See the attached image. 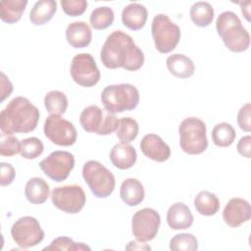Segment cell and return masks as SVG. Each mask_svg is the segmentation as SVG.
Listing matches in <instances>:
<instances>
[{
	"label": "cell",
	"mask_w": 251,
	"mask_h": 251,
	"mask_svg": "<svg viewBox=\"0 0 251 251\" xmlns=\"http://www.w3.org/2000/svg\"><path fill=\"white\" fill-rule=\"evenodd\" d=\"M100 59L108 69L123 68L134 72L143 66L144 54L130 35L122 30H115L106 38Z\"/></svg>",
	"instance_id": "cell-1"
},
{
	"label": "cell",
	"mask_w": 251,
	"mask_h": 251,
	"mask_svg": "<svg viewBox=\"0 0 251 251\" xmlns=\"http://www.w3.org/2000/svg\"><path fill=\"white\" fill-rule=\"evenodd\" d=\"M40 113L27 98L18 96L13 98L0 113V127L8 134L27 133L34 130L39 121Z\"/></svg>",
	"instance_id": "cell-2"
},
{
	"label": "cell",
	"mask_w": 251,
	"mask_h": 251,
	"mask_svg": "<svg viewBox=\"0 0 251 251\" xmlns=\"http://www.w3.org/2000/svg\"><path fill=\"white\" fill-rule=\"evenodd\" d=\"M216 28L224 44L231 52L240 53L249 48V32L235 13L225 11L220 14L216 21Z\"/></svg>",
	"instance_id": "cell-3"
},
{
	"label": "cell",
	"mask_w": 251,
	"mask_h": 251,
	"mask_svg": "<svg viewBox=\"0 0 251 251\" xmlns=\"http://www.w3.org/2000/svg\"><path fill=\"white\" fill-rule=\"evenodd\" d=\"M101 102L113 114L131 111L139 103V92L129 83L108 85L101 93Z\"/></svg>",
	"instance_id": "cell-4"
},
{
	"label": "cell",
	"mask_w": 251,
	"mask_h": 251,
	"mask_svg": "<svg viewBox=\"0 0 251 251\" xmlns=\"http://www.w3.org/2000/svg\"><path fill=\"white\" fill-rule=\"evenodd\" d=\"M205 123L196 117L184 119L179 126V145L183 152L188 155L203 153L208 147Z\"/></svg>",
	"instance_id": "cell-5"
},
{
	"label": "cell",
	"mask_w": 251,
	"mask_h": 251,
	"mask_svg": "<svg viewBox=\"0 0 251 251\" xmlns=\"http://www.w3.org/2000/svg\"><path fill=\"white\" fill-rule=\"evenodd\" d=\"M82 177L94 196L98 198H106L114 191L116 184L114 175L98 161L90 160L83 165Z\"/></svg>",
	"instance_id": "cell-6"
},
{
	"label": "cell",
	"mask_w": 251,
	"mask_h": 251,
	"mask_svg": "<svg viewBox=\"0 0 251 251\" xmlns=\"http://www.w3.org/2000/svg\"><path fill=\"white\" fill-rule=\"evenodd\" d=\"M79 123L85 131L98 135H109L116 131L119 126L115 114L96 105H90L82 110Z\"/></svg>",
	"instance_id": "cell-7"
},
{
	"label": "cell",
	"mask_w": 251,
	"mask_h": 251,
	"mask_svg": "<svg viewBox=\"0 0 251 251\" xmlns=\"http://www.w3.org/2000/svg\"><path fill=\"white\" fill-rule=\"evenodd\" d=\"M151 32L156 49L164 54L172 52L180 39V28L165 14L153 18Z\"/></svg>",
	"instance_id": "cell-8"
},
{
	"label": "cell",
	"mask_w": 251,
	"mask_h": 251,
	"mask_svg": "<svg viewBox=\"0 0 251 251\" xmlns=\"http://www.w3.org/2000/svg\"><path fill=\"white\" fill-rule=\"evenodd\" d=\"M11 235L19 246L26 249L39 244L44 238V231L36 218L25 216L13 224Z\"/></svg>",
	"instance_id": "cell-9"
},
{
	"label": "cell",
	"mask_w": 251,
	"mask_h": 251,
	"mask_svg": "<svg viewBox=\"0 0 251 251\" xmlns=\"http://www.w3.org/2000/svg\"><path fill=\"white\" fill-rule=\"evenodd\" d=\"M51 200L57 209L67 214H77L84 207L86 196L81 186L70 184L54 188Z\"/></svg>",
	"instance_id": "cell-10"
},
{
	"label": "cell",
	"mask_w": 251,
	"mask_h": 251,
	"mask_svg": "<svg viewBox=\"0 0 251 251\" xmlns=\"http://www.w3.org/2000/svg\"><path fill=\"white\" fill-rule=\"evenodd\" d=\"M70 72L73 80L83 87L94 86L101 77L94 58L88 53L76 54L72 60Z\"/></svg>",
	"instance_id": "cell-11"
},
{
	"label": "cell",
	"mask_w": 251,
	"mask_h": 251,
	"mask_svg": "<svg viewBox=\"0 0 251 251\" xmlns=\"http://www.w3.org/2000/svg\"><path fill=\"white\" fill-rule=\"evenodd\" d=\"M45 136L59 146L73 145L77 136V131L73 123L59 115H49L43 126Z\"/></svg>",
	"instance_id": "cell-12"
},
{
	"label": "cell",
	"mask_w": 251,
	"mask_h": 251,
	"mask_svg": "<svg viewBox=\"0 0 251 251\" xmlns=\"http://www.w3.org/2000/svg\"><path fill=\"white\" fill-rule=\"evenodd\" d=\"M161 225L159 213L152 208L137 211L131 220V231L139 242H147L155 238Z\"/></svg>",
	"instance_id": "cell-13"
},
{
	"label": "cell",
	"mask_w": 251,
	"mask_h": 251,
	"mask_svg": "<svg viewBox=\"0 0 251 251\" xmlns=\"http://www.w3.org/2000/svg\"><path fill=\"white\" fill-rule=\"evenodd\" d=\"M39 167L42 172L52 180L60 182L68 178L75 167V157L68 151L57 150L44 158Z\"/></svg>",
	"instance_id": "cell-14"
},
{
	"label": "cell",
	"mask_w": 251,
	"mask_h": 251,
	"mask_svg": "<svg viewBox=\"0 0 251 251\" xmlns=\"http://www.w3.org/2000/svg\"><path fill=\"white\" fill-rule=\"evenodd\" d=\"M251 208L247 200L235 197L231 198L223 211V219L230 227H237L250 220Z\"/></svg>",
	"instance_id": "cell-15"
},
{
	"label": "cell",
	"mask_w": 251,
	"mask_h": 251,
	"mask_svg": "<svg viewBox=\"0 0 251 251\" xmlns=\"http://www.w3.org/2000/svg\"><path fill=\"white\" fill-rule=\"evenodd\" d=\"M140 150L149 159L156 162H165L171 156L169 145L157 134L148 133L140 141Z\"/></svg>",
	"instance_id": "cell-16"
},
{
	"label": "cell",
	"mask_w": 251,
	"mask_h": 251,
	"mask_svg": "<svg viewBox=\"0 0 251 251\" xmlns=\"http://www.w3.org/2000/svg\"><path fill=\"white\" fill-rule=\"evenodd\" d=\"M167 223L172 229H186L193 224V215L184 203L176 202L168 209Z\"/></svg>",
	"instance_id": "cell-17"
},
{
	"label": "cell",
	"mask_w": 251,
	"mask_h": 251,
	"mask_svg": "<svg viewBox=\"0 0 251 251\" xmlns=\"http://www.w3.org/2000/svg\"><path fill=\"white\" fill-rule=\"evenodd\" d=\"M109 158L112 164L120 170H127L133 167L137 160V154L129 143L120 142L113 146Z\"/></svg>",
	"instance_id": "cell-18"
},
{
	"label": "cell",
	"mask_w": 251,
	"mask_h": 251,
	"mask_svg": "<svg viewBox=\"0 0 251 251\" xmlns=\"http://www.w3.org/2000/svg\"><path fill=\"white\" fill-rule=\"evenodd\" d=\"M66 39L74 48H84L91 42L92 31L86 23L74 22L66 28Z\"/></svg>",
	"instance_id": "cell-19"
},
{
	"label": "cell",
	"mask_w": 251,
	"mask_h": 251,
	"mask_svg": "<svg viewBox=\"0 0 251 251\" xmlns=\"http://www.w3.org/2000/svg\"><path fill=\"white\" fill-rule=\"evenodd\" d=\"M148 12L145 6L139 3H129L122 12V22L131 30L141 29L147 21Z\"/></svg>",
	"instance_id": "cell-20"
},
{
	"label": "cell",
	"mask_w": 251,
	"mask_h": 251,
	"mask_svg": "<svg viewBox=\"0 0 251 251\" xmlns=\"http://www.w3.org/2000/svg\"><path fill=\"white\" fill-rule=\"evenodd\" d=\"M120 196L127 206H137L143 201L145 196L143 184L136 178H126L121 184Z\"/></svg>",
	"instance_id": "cell-21"
},
{
	"label": "cell",
	"mask_w": 251,
	"mask_h": 251,
	"mask_svg": "<svg viewBox=\"0 0 251 251\" xmlns=\"http://www.w3.org/2000/svg\"><path fill=\"white\" fill-rule=\"evenodd\" d=\"M166 65L169 72L178 78H188L195 72V66L192 60L179 53L169 56L166 60Z\"/></svg>",
	"instance_id": "cell-22"
},
{
	"label": "cell",
	"mask_w": 251,
	"mask_h": 251,
	"mask_svg": "<svg viewBox=\"0 0 251 251\" xmlns=\"http://www.w3.org/2000/svg\"><path fill=\"white\" fill-rule=\"evenodd\" d=\"M49 184L41 177H32L27 180L25 187V195L31 204H43L49 197Z\"/></svg>",
	"instance_id": "cell-23"
},
{
	"label": "cell",
	"mask_w": 251,
	"mask_h": 251,
	"mask_svg": "<svg viewBox=\"0 0 251 251\" xmlns=\"http://www.w3.org/2000/svg\"><path fill=\"white\" fill-rule=\"evenodd\" d=\"M56 10L57 3L54 0L37 1L29 13V20L34 25H45L53 18Z\"/></svg>",
	"instance_id": "cell-24"
},
{
	"label": "cell",
	"mask_w": 251,
	"mask_h": 251,
	"mask_svg": "<svg viewBox=\"0 0 251 251\" xmlns=\"http://www.w3.org/2000/svg\"><path fill=\"white\" fill-rule=\"evenodd\" d=\"M27 5L26 0H3L0 3V18L4 23L19 22Z\"/></svg>",
	"instance_id": "cell-25"
},
{
	"label": "cell",
	"mask_w": 251,
	"mask_h": 251,
	"mask_svg": "<svg viewBox=\"0 0 251 251\" xmlns=\"http://www.w3.org/2000/svg\"><path fill=\"white\" fill-rule=\"evenodd\" d=\"M194 206L200 215L213 216L220 209V200L215 193L202 190L195 196Z\"/></svg>",
	"instance_id": "cell-26"
},
{
	"label": "cell",
	"mask_w": 251,
	"mask_h": 251,
	"mask_svg": "<svg viewBox=\"0 0 251 251\" xmlns=\"http://www.w3.org/2000/svg\"><path fill=\"white\" fill-rule=\"evenodd\" d=\"M189 15L194 25L200 27H206L213 22L214 9L210 3L198 1L191 6Z\"/></svg>",
	"instance_id": "cell-27"
},
{
	"label": "cell",
	"mask_w": 251,
	"mask_h": 251,
	"mask_svg": "<svg viewBox=\"0 0 251 251\" xmlns=\"http://www.w3.org/2000/svg\"><path fill=\"white\" fill-rule=\"evenodd\" d=\"M236 137L233 126L228 123L217 124L212 130V140L218 147L230 146Z\"/></svg>",
	"instance_id": "cell-28"
},
{
	"label": "cell",
	"mask_w": 251,
	"mask_h": 251,
	"mask_svg": "<svg viewBox=\"0 0 251 251\" xmlns=\"http://www.w3.org/2000/svg\"><path fill=\"white\" fill-rule=\"evenodd\" d=\"M44 106L50 115H63L68 108V98L62 91H49L44 97Z\"/></svg>",
	"instance_id": "cell-29"
},
{
	"label": "cell",
	"mask_w": 251,
	"mask_h": 251,
	"mask_svg": "<svg viewBox=\"0 0 251 251\" xmlns=\"http://www.w3.org/2000/svg\"><path fill=\"white\" fill-rule=\"evenodd\" d=\"M115 19L113 10L110 7L103 6L94 9L89 17L91 26L96 30H102L109 27Z\"/></svg>",
	"instance_id": "cell-30"
},
{
	"label": "cell",
	"mask_w": 251,
	"mask_h": 251,
	"mask_svg": "<svg viewBox=\"0 0 251 251\" xmlns=\"http://www.w3.org/2000/svg\"><path fill=\"white\" fill-rule=\"evenodd\" d=\"M139 126L137 122L129 117H125L119 120V126L116 130L117 137L126 143L133 141L138 135Z\"/></svg>",
	"instance_id": "cell-31"
},
{
	"label": "cell",
	"mask_w": 251,
	"mask_h": 251,
	"mask_svg": "<svg viewBox=\"0 0 251 251\" xmlns=\"http://www.w3.org/2000/svg\"><path fill=\"white\" fill-rule=\"evenodd\" d=\"M170 249L174 251H195L198 249V241L191 233L176 234L170 240Z\"/></svg>",
	"instance_id": "cell-32"
},
{
	"label": "cell",
	"mask_w": 251,
	"mask_h": 251,
	"mask_svg": "<svg viewBox=\"0 0 251 251\" xmlns=\"http://www.w3.org/2000/svg\"><path fill=\"white\" fill-rule=\"evenodd\" d=\"M43 250L56 251V250H71V251H83L90 250V247L82 242H75L68 236H60L52 240L49 246L43 248Z\"/></svg>",
	"instance_id": "cell-33"
},
{
	"label": "cell",
	"mask_w": 251,
	"mask_h": 251,
	"mask_svg": "<svg viewBox=\"0 0 251 251\" xmlns=\"http://www.w3.org/2000/svg\"><path fill=\"white\" fill-rule=\"evenodd\" d=\"M44 151L42 141L37 137L25 138L21 142V155L25 159H35L39 157Z\"/></svg>",
	"instance_id": "cell-34"
},
{
	"label": "cell",
	"mask_w": 251,
	"mask_h": 251,
	"mask_svg": "<svg viewBox=\"0 0 251 251\" xmlns=\"http://www.w3.org/2000/svg\"><path fill=\"white\" fill-rule=\"evenodd\" d=\"M21 152V142L13 134L2 132L0 135V154L11 157Z\"/></svg>",
	"instance_id": "cell-35"
},
{
	"label": "cell",
	"mask_w": 251,
	"mask_h": 251,
	"mask_svg": "<svg viewBox=\"0 0 251 251\" xmlns=\"http://www.w3.org/2000/svg\"><path fill=\"white\" fill-rule=\"evenodd\" d=\"M60 3L64 13L71 17L82 15L87 7L85 0H62Z\"/></svg>",
	"instance_id": "cell-36"
},
{
	"label": "cell",
	"mask_w": 251,
	"mask_h": 251,
	"mask_svg": "<svg viewBox=\"0 0 251 251\" xmlns=\"http://www.w3.org/2000/svg\"><path fill=\"white\" fill-rule=\"evenodd\" d=\"M250 111H251V105L250 103H246L239 109L237 113V124L239 127L246 132H250L251 130Z\"/></svg>",
	"instance_id": "cell-37"
},
{
	"label": "cell",
	"mask_w": 251,
	"mask_h": 251,
	"mask_svg": "<svg viewBox=\"0 0 251 251\" xmlns=\"http://www.w3.org/2000/svg\"><path fill=\"white\" fill-rule=\"evenodd\" d=\"M0 167H1V179H0L1 185L6 186L11 184L14 181L15 176H16L14 167L11 164L4 163V162L0 164Z\"/></svg>",
	"instance_id": "cell-38"
},
{
	"label": "cell",
	"mask_w": 251,
	"mask_h": 251,
	"mask_svg": "<svg viewBox=\"0 0 251 251\" xmlns=\"http://www.w3.org/2000/svg\"><path fill=\"white\" fill-rule=\"evenodd\" d=\"M237 151L238 153L245 157V158H251V136L246 135L239 139L237 143Z\"/></svg>",
	"instance_id": "cell-39"
},
{
	"label": "cell",
	"mask_w": 251,
	"mask_h": 251,
	"mask_svg": "<svg viewBox=\"0 0 251 251\" xmlns=\"http://www.w3.org/2000/svg\"><path fill=\"white\" fill-rule=\"evenodd\" d=\"M13 91V84L9 80V78L5 75L4 73H1V99L0 101L3 102Z\"/></svg>",
	"instance_id": "cell-40"
},
{
	"label": "cell",
	"mask_w": 251,
	"mask_h": 251,
	"mask_svg": "<svg viewBox=\"0 0 251 251\" xmlns=\"http://www.w3.org/2000/svg\"><path fill=\"white\" fill-rule=\"evenodd\" d=\"M240 4V6H241V12H242V14L244 15V17H245V19L249 22L250 21V18H249V16H250V2H240L239 3Z\"/></svg>",
	"instance_id": "cell-41"
},
{
	"label": "cell",
	"mask_w": 251,
	"mask_h": 251,
	"mask_svg": "<svg viewBox=\"0 0 251 251\" xmlns=\"http://www.w3.org/2000/svg\"><path fill=\"white\" fill-rule=\"evenodd\" d=\"M135 244H136V241H130L129 243H128V245L126 247V249H139V250H150L151 249V247L150 246H148V245H138V246H135Z\"/></svg>",
	"instance_id": "cell-42"
}]
</instances>
